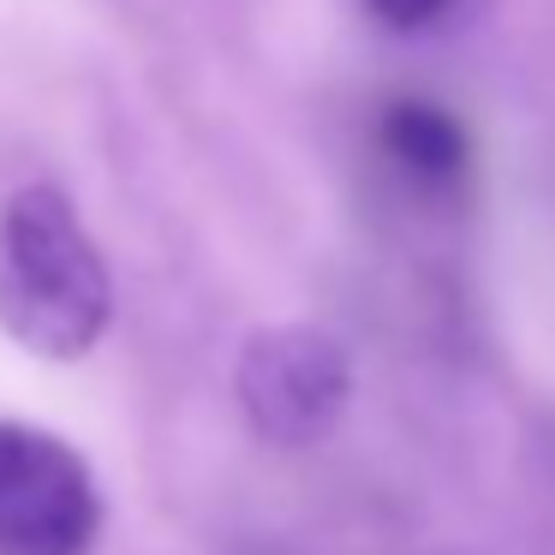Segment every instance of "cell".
Segmentation results:
<instances>
[{"mask_svg": "<svg viewBox=\"0 0 555 555\" xmlns=\"http://www.w3.org/2000/svg\"><path fill=\"white\" fill-rule=\"evenodd\" d=\"M376 138H383L388 162H395L406 180L430 185V192L460 185V180H466V168H472V138H466V126H460L448 108L424 102V96L388 102L383 120H376Z\"/></svg>", "mask_w": 555, "mask_h": 555, "instance_id": "cell-4", "label": "cell"}, {"mask_svg": "<svg viewBox=\"0 0 555 555\" xmlns=\"http://www.w3.org/2000/svg\"><path fill=\"white\" fill-rule=\"evenodd\" d=\"M114 317V281L61 185L0 204V335L37 359H85Z\"/></svg>", "mask_w": 555, "mask_h": 555, "instance_id": "cell-1", "label": "cell"}, {"mask_svg": "<svg viewBox=\"0 0 555 555\" xmlns=\"http://www.w3.org/2000/svg\"><path fill=\"white\" fill-rule=\"evenodd\" d=\"M102 495L85 454L54 430L0 418V555H90Z\"/></svg>", "mask_w": 555, "mask_h": 555, "instance_id": "cell-2", "label": "cell"}, {"mask_svg": "<svg viewBox=\"0 0 555 555\" xmlns=\"http://www.w3.org/2000/svg\"><path fill=\"white\" fill-rule=\"evenodd\" d=\"M383 25H395V30H424L430 18H442L454 0H364Z\"/></svg>", "mask_w": 555, "mask_h": 555, "instance_id": "cell-5", "label": "cell"}, {"mask_svg": "<svg viewBox=\"0 0 555 555\" xmlns=\"http://www.w3.org/2000/svg\"><path fill=\"white\" fill-rule=\"evenodd\" d=\"M233 388H240V406L263 442L305 448L340 418L352 395V364L335 335L311 323H281L251 335V347L240 352Z\"/></svg>", "mask_w": 555, "mask_h": 555, "instance_id": "cell-3", "label": "cell"}]
</instances>
